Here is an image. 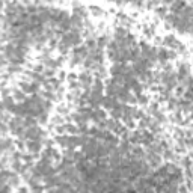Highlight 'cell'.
<instances>
[{"mask_svg": "<svg viewBox=\"0 0 193 193\" xmlns=\"http://www.w3.org/2000/svg\"><path fill=\"white\" fill-rule=\"evenodd\" d=\"M27 148H29L32 152H35V151H39V150H41V142H39V140H32V142H29Z\"/></svg>", "mask_w": 193, "mask_h": 193, "instance_id": "6da1fadb", "label": "cell"}, {"mask_svg": "<svg viewBox=\"0 0 193 193\" xmlns=\"http://www.w3.org/2000/svg\"><path fill=\"white\" fill-rule=\"evenodd\" d=\"M18 193H27V189H20Z\"/></svg>", "mask_w": 193, "mask_h": 193, "instance_id": "7a4b0ae2", "label": "cell"}]
</instances>
